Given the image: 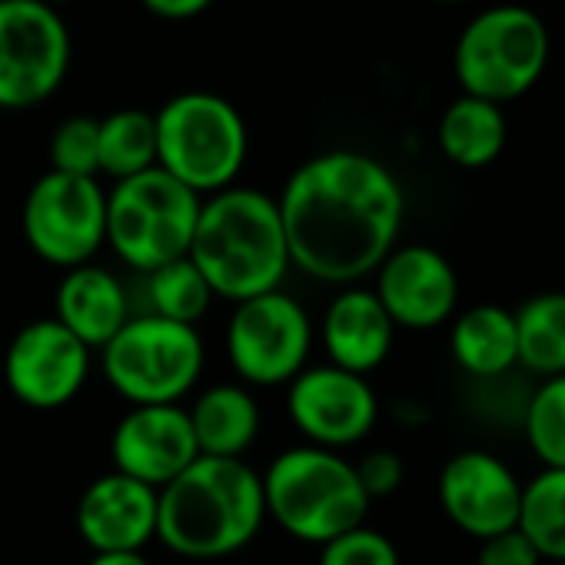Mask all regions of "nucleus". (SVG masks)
I'll list each match as a JSON object with an SVG mask.
<instances>
[{
	"instance_id": "obj_1",
	"label": "nucleus",
	"mask_w": 565,
	"mask_h": 565,
	"mask_svg": "<svg viewBox=\"0 0 565 565\" xmlns=\"http://www.w3.org/2000/svg\"><path fill=\"white\" fill-rule=\"evenodd\" d=\"M276 206L290 266L317 282L353 287L396 249L406 196L376 157L327 150L294 170Z\"/></svg>"
},
{
	"instance_id": "obj_2",
	"label": "nucleus",
	"mask_w": 565,
	"mask_h": 565,
	"mask_svg": "<svg viewBox=\"0 0 565 565\" xmlns=\"http://www.w3.org/2000/svg\"><path fill=\"white\" fill-rule=\"evenodd\" d=\"M186 256L220 300L243 303L279 290L290 269V249L276 200L253 186L213 193L200 203Z\"/></svg>"
},
{
	"instance_id": "obj_3",
	"label": "nucleus",
	"mask_w": 565,
	"mask_h": 565,
	"mask_svg": "<svg viewBox=\"0 0 565 565\" xmlns=\"http://www.w3.org/2000/svg\"><path fill=\"white\" fill-rule=\"evenodd\" d=\"M263 519V479L243 459L196 456L157 492V539L183 558H226Z\"/></svg>"
},
{
	"instance_id": "obj_4",
	"label": "nucleus",
	"mask_w": 565,
	"mask_h": 565,
	"mask_svg": "<svg viewBox=\"0 0 565 565\" xmlns=\"http://www.w3.org/2000/svg\"><path fill=\"white\" fill-rule=\"evenodd\" d=\"M263 479L266 515L300 542L327 545L363 525L370 495L360 486L356 466L320 446L279 452Z\"/></svg>"
},
{
	"instance_id": "obj_5",
	"label": "nucleus",
	"mask_w": 565,
	"mask_h": 565,
	"mask_svg": "<svg viewBox=\"0 0 565 565\" xmlns=\"http://www.w3.org/2000/svg\"><path fill=\"white\" fill-rule=\"evenodd\" d=\"M552 38L545 21L522 4H495L476 14L452 51V71L466 97L512 104L545 74Z\"/></svg>"
},
{
	"instance_id": "obj_6",
	"label": "nucleus",
	"mask_w": 565,
	"mask_h": 565,
	"mask_svg": "<svg viewBox=\"0 0 565 565\" xmlns=\"http://www.w3.org/2000/svg\"><path fill=\"white\" fill-rule=\"evenodd\" d=\"M157 167L196 196L233 186L246 163V124L239 110L206 90L170 97L157 114Z\"/></svg>"
},
{
	"instance_id": "obj_7",
	"label": "nucleus",
	"mask_w": 565,
	"mask_h": 565,
	"mask_svg": "<svg viewBox=\"0 0 565 565\" xmlns=\"http://www.w3.org/2000/svg\"><path fill=\"white\" fill-rule=\"evenodd\" d=\"M200 203L160 167L143 170L107 193V243L130 269L153 273L190 253Z\"/></svg>"
},
{
	"instance_id": "obj_8",
	"label": "nucleus",
	"mask_w": 565,
	"mask_h": 565,
	"mask_svg": "<svg viewBox=\"0 0 565 565\" xmlns=\"http://www.w3.org/2000/svg\"><path fill=\"white\" fill-rule=\"evenodd\" d=\"M100 366L130 406H180L203 373V340L196 327L150 313L130 317L100 350Z\"/></svg>"
},
{
	"instance_id": "obj_9",
	"label": "nucleus",
	"mask_w": 565,
	"mask_h": 565,
	"mask_svg": "<svg viewBox=\"0 0 565 565\" xmlns=\"http://www.w3.org/2000/svg\"><path fill=\"white\" fill-rule=\"evenodd\" d=\"M71 31L41 0H0V110L44 104L67 77Z\"/></svg>"
},
{
	"instance_id": "obj_10",
	"label": "nucleus",
	"mask_w": 565,
	"mask_h": 565,
	"mask_svg": "<svg viewBox=\"0 0 565 565\" xmlns=\"http://www.w3.org/2000/svg\"><path fill=\"white\" fill-rule=\"evenodd\" d=\"M24 239L57 269L87 266L107 243V190L97 177L44 173L24 200Z\"/></svg>"
},
{
	"instance_id": "obj_11",
	"label": "nucleus",
	"mask_w": 565,
	"mask_h": 565,
	"mask_svg": "<svg viewBox=\"0 0 565 565\" xmlns=\"http://www.w3.org/2000/svg\"><path fill=\"white\" fill-rule=\"evenodd\" d=\"M313 323L307 310L282 290L236 303L226 323V356L249 386H282L307 370Z\"/></svg>"
},
{
	"instance_id": "obj_12",
	"label": "nucleus",
	"mask_w": 565,
	"mask_h": 565,
	"mask_svg": "<svg viewBox=\"0 0 565 565\" xmlns=\"http://www.w3.org/2000/svg\"><path fill=\"white\" fill-rule=\"evenodd\" d=\"M287 409L310 446L333 452L363 443L380 419V399L370 380L330 363L294 376Z\"/></svg>"
},
{
	"instance_id": "obj_13",
	"label": "nucleus",
	"mask_w": 565,
	"mask_h": 565,
	"mask_svg": "<svg viewBox=\"0 0 565 565\" xmlns=\"http://www.w3.org/2000/svg\"><path fill=\"white\" fill-rule=\"evenodd\" d=\"M90 376V350L57 320H34L8 347L4 380L28 409L67 406Z\"/></svg>"
},
{
	"instance_id": "obj_14",
	"label": "nucleus",
	"mask_w": 565,
	"mask_h": 565,
	"mask_svg": "<svg viewBox=\"0 0 565 565\" xmlns=\"http://www.w3.org/2000/svg\"><path fill=\"white\" fill-rule=\"evenodd\" d=\"M373 294L396 330L426 333L452 320L459 303V276L439 249L406 243L380 263Z\"/></svg>"
},
{
	"instance_id": "obj_15",
	"label": "nucleus",
	"mask_w": 565,
	"mask_h": 565,
	"mask_svg": "<svg viewBox=\"0 0 565 565\" xmlns=\"http://www.w3.org/2000/svg\"><path fill=\"white\" fill-rule=\"evenodd\" d=\"M439 505L459 532L482 542L519 525L522 482L499 456L462 449L439 472Z\"/></svg>"
},
{
	"instance_id": "obj_16",
	"label": "nucleus",
	"mask_w": 565,
	"mask_h": 565,
	"mask_svg": "<svg viewBox=\"0 0 565 565\" xmlns=\"http://www.w3.org/2000/svg\"><path fill=\"white\" fill-rule=\"evenodd\" d=\"M110 456L117 472L160 492L200 449L183 406H130L110 436Z\"/></svg>"
},
{
	"instance_id": "obj_17",
	"label": "nucleus",
	"mask_w": 565,
	"mask_h": 565,
	"mask_svg": "<svg viewBox=\"0 0 565 565\" xmlns=\"http://www.w3.org/2000/svg\"><path fill=\"white\" fill-rule=\"evenodd\" d=\"M74 519L94 555L143 552L157 539V489L114 469L84 489Z\"/></svg>"
},
{
	"instance_id": "obj_18",
	"label": "nucleus",
	"mask_w": 565,
	"mask_h": 565,
	"mask_svg": "<svg viewBox=\"0 0 565 565\" xmlns=\"http://www.w3.org/2000/svg\"><path fill=\"white\" fill-rule=\"evenodd\" d=\"M393 340H396V327L386 317L373 290L347 287L327 307L323 347H327L330 366L366 376L386 363Z\"/></svg>"
},
{
	"instance_id": "obj_19",
	"label": "nucleus",
	"mask_w": 565,
	"mask_h": 565,
	"mask_svg": "<svg viewBox=\"0 0 565 565\" xmlns=\"http://www.w3.org/2000/svg\"><path fill=\"white\" fill-rule=\"evenodd\" d=\"M54 307V320L71 330L87 350H104L130 320V300L120 279L110 269L90 263L64 273Z\"/></svg>"
},
{
	"instance_id": "obj_20",
	"label": "nucleus",
	"mask_w": 565,
	"mask_h": 565,
	"mask_svg": "<svg viewBox=\"0 0 565 565\" xmlns=\"http://www.w3.org/2000/svg\"><path fill=\"white\" fill-rule=\"evenodd\" d=\"M190 429L196 439L200 456H216V459H243V452L253 446L259 433V409L256 399L233 383L210 386L193 399L186 409Z\"/></svg>"
},
{
	"instance_id": "obj_21",
	"label": "nucleus",
	"mask_w": 565,
	"mask_h": 565,
	"mask_svg": "<svg viewBox=\"0 0 565 565\" xmlns=\"http://www.w3.org/2000/svg\"><path fill=\"white\" fill-rule=\"evenodd\" d=\"M449 350L456 366L476 380H499L515 370V317L505 307L479 303L452 320Z\"/></svg>"
},
{
	"instance_id": "obj_22",
	"label": "nucleus",
	"mask_w": 565,
	"mask_h": 565,
	"mask_svg": "<svg viewBox=\"0 0 565 565\" xmlns=\"http://www.w3.org/2000/svg\"><path fill=\"white\" fill-rule=\"evenodd\" d=\"M509 127L499 104L479 97H456L439 117V150L462 170H482L505 150Z\"/></svg>"
},
{
	"instance_id": "obj_23",
	"label": "nucleus",
	"mask_w": 565,
	"mask_h": 565,
	"mask_svg": "<svg viewBox=\"0 0 565 565\" xmlns=\"http://www.w3.org/2000/svg\"><path fill=\"white\" fill-rule=\"evenodd\" d=\"M515 317V366L532 376H565V290L529 297Z\"/></svg>"
},
{
	"instance_id": "obj_24",
	"label": "nucleus",
	"mask_w": 565,
	"mask_h": 565,
	"mask_svg": "<svg viewBox=\"0 0 565 565\" xmlns=\"http://www.w3.org/2000/svg\"><path fill=\"white\" fill-rule=\"evenodd\" d=\"M519 532L548 562H565V469H542L522 482Z\"/></svg>"
},
{
	"instance_id": "obj_25",
	"label": "nucleus",
	"mask_w": 565,
	"mask_h": 565,
	"mask_svg": "<svg viewBox=\"0 0 565 565\" xmlns=\"http://www.w3.org/2000/svg\"><path fill=\"white\" fill-rule=\"evenodd\" d=\"M157 167V124L147 110H117L100 120V173L114 183Z\"/></svg>"
},
{
	"instance_id": "obj_26",
	"label": "nucleus",
	"mask_w": 565,
	"mask_h": 565,
	"mask_svg": "<svg viewBox=\"0 0 565 565\" xmlns=\"http://www.w3.org/2000/svg\"><path fill=\"white\" fill-rule=\"evenodd\" d=\"M210 303H213V290L190 256L147 273V313L150 317L193 327L210 310Z\"/></svg>"
},
{
	"instance_id": "obj_27",
	"label": "nucleus",
	"mask_w": 565,
	"mask_h": 565,
	"mask_svg": "<svg viewBox=\"0 0 565 565\" xmlns=\"http://www.w3.org/2000/svg\"><path fill=\"white\" fill-rule=\"evenodd\" d=\"M522 433L542 469H565V376L542 380L522 406Z\"/></svg>"
},
{
	"instance_id": "obj_28",
	"label": "nucleus",
	"mask_w": 565,
	"mask_h": 565,
	"mask_svg": "<svg viewBox=\"0 0 565 565\" xmlns=\"http://www.w3.org/2000/svg\"><path fill=\"white\" fill-rule=\"evenodd\" d=\"M51 170L71 177H97L100 173V120L94 117H67L51 134Z\"/></svg>"
},
{
	"instance_id": "obj_29",
	"label": "nucleus",
	"mask_w": 565,
	"mask_h": 565,
	"mask_svg": "<svg viewBox=\"0 0 565 565\" xmlns=\"http://www.w3.org/2000/svg\"><path fill=\"white\" fill-rule=\"evenodd\" d=\"M320 565H399V552L383 532L360 525L320 545Z\"/></svg>"
},
{
	"instance_id": "obj_30",
	"label": "nucleus",
	"mask_w": 565,
	"mask_h": 565,
	"mask_svg": "<svg viewBox=\"0 0 565 565\" xmlns=\"http://www.w3.org/2000/svg\"><path fill=\"white\" fill-rule=\"evenodd\" d=\"M353 466H356L360 486L370 495V502L383 499V495H393L403 486V476H406V466H403V459L393 449H373V452H366Z\"/></svg>"
},
{
	"instance_id": "obj_31",
	"label": "nucleus",
	"mask_w": 565,
	"mask_h": 565,
	"mask_svg": "<svg viewBox=\"0 0 565 565\" xmlns=\"http://www.w3.org/2000/svg\"><path fill=\"white\" fill-rule=\"evenodd\" d=\"M476 565H542V555L535 552V545L515 529L499 532L492 539L479 542V555Z\"/></svg>"
},
{
	"instance_id": "obj_32",
	"label": "nucleus",
	"mask_w": 565,
	"mask_h": 565,
	"mask_svg": "<svg viewBox=\"0 0 565 565\" xmlns=\"http://www.w3.org/2000/svg\"><path fill=\"white\" fill-rule=\"evenodd\" d=\"M140 4L163 21H190L200 18L213 0H140Z\"/></svg>"
},
{
	"instance_id": "obj_33",
	"label": "nucleus",
	"mask_w": 565,
	"mask_h": 565,
	"mask_svg": "<svg viewBox=\"0 0 565 565\" xmlns=\"http://www.w3.org/2000/svg\"><path fill=\"white\" fill-rule=\"evenodd\" d=\"M87 565H150L143 552H100Z\"/></svg>"
},
{
	"instance_id": "obj_34",
	"label": "nucleus",
	"mask_w": 565,
	"mask_h": 565,
	"mask_svg": "<svg viewBox=\"0 0 565 565\" xmlns=\"http://www.w3.org/2000/svg\"><path fill=\"white\" fill-rule=\"evenodd\" d=\"M41 4H47V8L57 11V8H64V4H74V0H41Z\"/></svg>"
},
{
	"instance_id": "obj_35",
	"label": "nucleus",
	"mask_w": 565,
	"mask_h": 565,
	"mask_svg": "<svg viewBox=\"0 0 565 565\" xmlns=\"http://www.w3.org/2000/svg\"><path fill=\"white\" fill-rule=\"evenodd\" d=\"M433 4H469V0H433Z\"/></svg>"
},
{
	"instance_id": "obj_36",
	"label": "nucleus",
	"mask_w": 565,
	"mask_h": 565,
	"mask_svg": "<svg viewBox=\"0 0 565 565\" xmlns=\"http://www.w3.org/2000/svg\"><path fill=\"white\" fill-rule=\"evenodd\" d=\"M236 565H249V562H236Z\"/></svg>"
}]
</instances>
